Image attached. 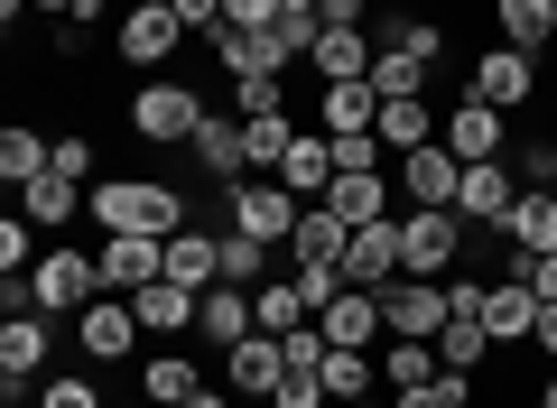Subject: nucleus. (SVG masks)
Here are the masks:
<instances>
[{
    "label": "nucleus",
    "instance_id": "8",
    "mask_svg": "<svg viewBox=\"0 0 557 408\" xmlns=\"http://www.w3.org/2000/svg\"><path fill=\"white\" fill-rule=\"evenodd\" d=\"M446 316H456V288H446V279H409V270H399L391 288H381V325H391V334H418V344H437Z\"/></svg>",
    "mask_w": 557,
    "mask_h": 408
},
{
    "label": "nucleus",
    "instance_id": "2",
    "mask_svg": "<svg viewBox=\"0 0 557 408\" xmlns=\"http://www.w3.org/2000/svg\"><path fill=\"white\" fill-rule=\"evenodd\" d=\"M205 112H214V102L186 75H139L131 84V139H149V149H186V139L205 131Z\"/></svg>",
    "mask_w": 557,
    "mask_h": 408
},
{
    "label": "nucleus",
    "instance_id": "26",
    "mask_svg": "<svg viewBox=\"0 0 557 408\" xmlns=\"http://www.w3.org/2000/svg\"><path fill=\"white\" fill-rule=\"evenodd\" d=\"M483 325H493L502 353H520V344H530V325H539V297L520 288V279H483Z\"/></svg>",
    "mask_w": 557,
    "mask_h": 408
},
{
    "label": "nucleus",
    "instance_id": "49",
    "mask_svg": "<svg viewBox=\"0 0 557 408\" xmlns=\"http://www.w3.org/2000/svg\"><path fill=\"white\" fill-rule=\"evenodd\" d=\"M391 408H446V399H437V381H428V390H391Z\"/></svg>",
    "mask_w": 557,
    "mask_h": 408
},
{
    "label": "nucleus",
    "instance_id": "17",
    "mask_svg": "<svg viewBox=\"0 0 557 408\" xmlns=\"http://www.w3.org/2000/svg\"><path fill=\"white\" fill-rule=\"evenodd\" d=\"M399 270H409V260H399V214H391V223H362L354 251H344V288H372V297H381Z\"/></svg>",
    "mask_w": 557,
    "mask_h": 408
},
{
    "label": "nucleus",
    "instance_id": "46",
    "mask_svg": "<svg viewBox=\"0 0 557 408\" xmlns=\"http://www.w3.org/2000/svg\"><path fill=\"white\" fill-rule=\"evenodd\" d=\"M168 10L186 20V38H214V28H223V0H168Z\"/></svg>",
    "mask_w": 557,
    "mask_h": 408
},
{
    "label": "nucleus",
    "instance_id": "24",
    "mask_svg": "<svg viewBox=\"0 0 557 408\" xmlns=\"http://www.w3.org/2000/svg\"><path fill=\"white\" fill-rule=\"evenodd\" d=\"M372 131H381V149H391V168H399L409 149H428V139L446 131V112H437L428 94H409V102H381V121H372Z\"/></svg>",
    "mask_w": 557,
    "mask_h": 408
},
{
    "label": "nucleus",
    "instance_id": "9",
    "mask_svg": "<svg viewBox=\"0 0 557 408\" xmlns=\"http://www.w3.org/2000/svg\"><path fill=\"white\" fill-rule=\"evenodd\" d=\"M446 149H456L465 158V168H483V158H511V112H493V102H474V94H456V102H446Z\"/></svg>",
    "mask_w": 557,
    "mask_h": 408
},
{
    "label": "nucleus",
    "instance_id": "29",
    "mask_svg": "<svg viewBox=\"0 0 557 408\" xmlns=\"http://www.w3.org/2000/svg\"><path fill=\"white\" fill-rule=\"evenodd\" d=\"M372 362H381V381H391V390H428V381H437V344H418V334H381V344H372Z\"/></svg>",
    "mask_w": 557,
    "mask_h": 408
},
{
    "label": "nucleus",
    "instance_id": "50",
    "mask_svg": "<svg viewBox=\"0 0 557 408\" xmlns=\"http://www.w3.org/2000/svg\"><path fill=\"white\" fill-rule=\"evenodd\" d=\"M186 408H242V399H233V390H223V381H205V390H196V399H186Z\"/></svg>",
    "mask_w": 557,
    "mask_h": 408
},
{
    "label": "nucleus",
    "instance_id": "42",
    "mask_svg": "<svg viewBox=\"0 0 557 408\" xmlns=\"http://www.w3.org/2000/svg\"><path fill=\"white\" fill-rule=\"evenodd\" d=\"M20 270H38V223L10 214V223H0V279H20Z\"/></svg>",
    "mask_w": 557,
    "mask_h": 408
},
{
    "label": "nucleus",
    "instance_id": "45",
    "mask_svg": "<svg viewBox=\"0 0 557 408\" xmlns=\"http://www.w3.org/2000/svg\"><path fill=\"white\" fill-rule=\"evenodd\" d=\"M317 20H325V28H372L381 0H317Z\"/></svg>",
    "mask_w": 557,
    "mask_h": 408
},
{
    "label": "nucleus",
    "instance_id": "39",
    "mask_svg": "<svg viewBox=\"0 0 557 408\" xmlns=\"http://www.w3.org/2000/svg\"><path fill=\"white\" fill-rule=\"evenodd\" d=\"M233 112H242V121H270V112H298V102H288V75H233Z\"/></svg>",
    "mask_w": 557,
    "mask_h": 408
},
{
    "label": "nucleus",
    "instance_id": "31",
    "mask_svg": "<svg viewBox=\"0 0 557 408\" xmlns=\"http://www.w3.org/2000/svg\"><path fill=\"white\" fill-rule=\"evenodd\" d=\"M502 242H511V251H557V186L520 195L511 214H502Z\"/></svg>",
    "mask_w": 557,
    "mask_h": 408
},
{
    "label": "nucleus",
    "instance_id": "16",
    "mask_svg": "<svg viewBox=\"0 0 557 408\" xmlns=\"http://www.w3.org/2000/svg\"><path fill=\"white\" fill-rule=\"evenodd\" d=\"M131 307H139V325L159 334V344H186V334H196V316H205V288H186V279H149Z\"/></svg>",
    "mask_w": 557,
    "mask_h": 408
},
{
    "label": "nucleus",
    "instance_id": "12",
    "mask_svg": "<svg viewBox=\"0 0 557 408\" xmlns=\"http://www.w3.org/2000/svg\"><path fill=\"white\" fill-rule=\"evenodd\" d=\"M94 260H102V297H139L149 279H168V242L149 233H102Z\"/></svg>",
    "mask_w": 557,
    "mask_h": 408
},
{
    "label": "nucleus",
    "instance_id": "4",
    "mask_svg": "<svg viewBox=\"0 0 557 408\" xmlns=\"http://www.w3.org/2000/svg\"><path fill=\"white\" fill-rule=\"evenodd\" d=\"M94 297H102V260L75 251V242H47L38 270H28V307L38 316H84Z\"/></svg>",
    "mask_w": 557,
    "mask_h": 408
},
{
    "label": "nucleus",
    "instance_id": "43",
    "mask_svg": "<svg viewBox=\"0 0 557 408\" xmlns=\"http://www.w3.org/2000/svg\"><path fill=\"white\" fill-rule=\"evenodd\" d=\"M270 408H335V399H325V371H298V362H288V381L270 390Z\"/></svg>",
    "mask_w": 557,
    "mask_h": 408
},
{
    "label": "nucleus",
    "instance_id": "41",
    "mask_svg": "<svg viewBox=\"0 0 557 408\" xmlns=\"http://www.w3.org/2000/svg\"><path fill=\"white\" fill-rule=\"evenodd\" d=\"M57 176H75V186H102V158H94V131H57Z\"/></svg>",
    "mask_w": 557,
    "mask_h": 408
},
{
    "label": "nucleus",
    "instance_id": "27",
    "mask_svg": "<svg viewBox=\"0 0 557 408\" xmlns=\"http://www.w3.org/2000/svg\"><path fill=\"white\" fill-rule=\"evenodd\" d=\"M493 28H502V47H520V57H548L557 47V0H493Z\"/></svg>",
    "mask_w": 557,
    "mask_h": 408
},
{
    "label": "nucleus",
    "instance_id": "22",
    "mask_svg": "<svg viewBox=\"0 0 557 408\" xmlns=\"http://www.w3.org/2000/svg\"><path fill=\"white\" fill-rule=\"evenodd\" d=\"M278 186H288V195H307V205H317V195L335 186V139H325L317 121H307V131L288 139V158H278Z\"/></svg>",
    "mask_w": 557,
    "mask_h": 408
},
{
    "label": "nucleus",
    "instance_id": "34",
    "mask_svg": "<svg viewBox=\"0 0 557 408\" xmlns=\"http://www.w3.org/2000/svg\"><path fill=\"white\" fill-rule=\"evenodd\" d=\"M251 316H260V334H298V325H317V307H307L298 279H260V288H251Z\"/></svg>",
    "mask_w": 557,
    "mask_h": 408
},
{
    "label": "nucleus",
    "instance_id": "7",
    "mask_svg": "<svg viewBox=\"0 0 557 408\" xmlns=\"http://www.w3.org/2000/svg\"><path fill=\"white\" fill-rule=\"evenodd\" d=\"M456 94L493 102V112H520V102H539V57H520V47H502V38H493L483 57H465Z\"/></svg>",
    "mask_w": 557,
    "mask_h": 408
},
{
    "label": "nucleus",
    "instance_id": "1",
    "mask_svg": "<svg viewBox=\"0 0 557 408\" xmlns=\"http://www.w3.org/2000/svg\"><path fill=\"white\" fill-rule=\"evenodd\" d=\"M196 223L177 176H102L94 186V233H149V242H177Z\"/></svg>",
    "mask_w": 557,
    "mask_h": 408
},
{
    "label": "nucleus",
    "instance_id": "35",
    "mask_svg": "<svg viewBox=\"0 0 557 408\" xmlns=\"http://www.w3.org/2000/svg\"><path fill=\"white\" fill-rule=\"evenodd\" d=\"M381 94L372 84H317V131H372Z\"/></svg>",
    "mask_w": 557,
    "mask_h": 408
},
{
    "label": "nucleus",
    "instance_id": "37",
    "mask_svg": "<svg viewBox=\"0 0 557 408\" xmlns=\"http://www.w3.org/2000/svg\"><path fill=\"white\" fill-rule=\"evenodd\" d=\"M28 408H112V399H102V371H47Z\"/></svg>",
    "mask_w": 557,
    "mask_h": 408
},
{
    "label": "nucleus",
    "instance_id": "40",
    "mask_svg": "<svg viewBox=\"0 0 557 408\" xmlns=\"http://www.w3.org/2000/svg\"><path fill=\"white\" fill-rule=\"evenodd\" d=\"M511 176H520V195L557 186V139H511Z\"/></svg>",
    "mask_w": 557,
    "mask_h": 408
},
{
    "label": "nucleus",
    "instance_id": "19",
    "mask_svg": "<svg viewBox=\"0 0 557 408\" xmlns=\"http://www.w3.org/2000/svg\"><path fill=\"white\" fill-rule=\"evenodd\" d=\"M520 205V176H511V158H483V168H465V195H456V214L474 223V233H493L502 214Z\"/></svg>",
    "mask_w": 557,
    "mask_h": 408
},
{
    "label": "nucleus",
    "instance_id": "3",
    "mask_svg": "<svg viewBox=\"0 0 557 408\" xmlns=\"http://www.w3.org/2000/svg\"><path fill=\"white\" fill-rule=\"evenodd\" d=\"M168 57H186V20L168 0H131L112 20V65H131V75H177Z\"/></svg>",
    "mask_w": 557,
    "mask_h": 408
},
{
    "label": "nucleus",
    "instance_id": "15",
    "mask_svg": "<svg viewBox=\"0 0 557 408\" xmlns=\"http://www.w3.org/2000/svg\"><path fill=\"white\" fill-rule=\"evenodd\" d=\"M344 251H354V223H344V214H325V205H307V214H298V233H288V270H298V279L344 270Z\"/></svg>",
    "mask_w": 557,
    "mask_h": 408
},
{
    "label": "nucleus",
    "instance_id": "53",
    "mask_svg": "<svg viewBox=\"0 0 557 408\" xmlns=\"http://www.w3.org/2000/svg\"><path fill=\"white\" fill-rule=\"evenodd\" d=\"M38 10H47V20H65V10H75V0H38Z\"/></svg>",
    "mask_w": 557,
    "mask_h": 408
},
{
    "label": "nucleus",
    "instance_id": "21",
    "mask_svg": "<svg viewBox=\"0 0 557 408\" xmlns=\"http://www.w3.org/2000/svg\"><path fill=\"white\" fill-rule=\"evenodd\" d=\"M317 334H325V344H344V353H372L391 325H381V297H372V288H344L335 307L317 316Z\"/></svg>",
    "mask_w": 557,
    "mask_h": 408
},
{
    "label": "nucleus",
    "instance_id": "51",
    "mask_svg": "<svg viewBox=\"0 0 557 408\" xmlns=\"http://www.w3.org/2000/svg\"><path fill=\"white\" fill-rule=\"evenodd\" d=\"M278 20H317V0H278Z\"/></svg>",
    "mask_w": 557,
    "mask_h": 408
},
{
    "label": "nucleus",
    "instance_id": "47",
    "mask_svg": "<svg viewBox=\"0 0 557 408\" xmlns=\"http://www.w3.org/2000/svg\"><path fill=\"white\" fill-rule=\"evenodd\" d=\"M65 20H84V28H102V20H121V0H75Z\"/></svg>",
    "mask_w": 557,
    "mask_h": 408
},
{
    "label": "nucleus",
    "instance_id": "18",
    "mask_svg": "<svg viewBox=\"0 0 557 408\" xmlns=\"http://www.w3.org/2000/svg\"><path fill=\"white\" fill-rule=\"evenodd\" d=\"M186 158H196V176H214V186L251 176V149H242V112H205V131L186 139Z\"/></svg>",
    "mask_w": 557,
    "mask_h": 408
},
{
    "label": "nucleus",
    "instance_id": "25",
    "mask_svg": "<svg viewBox=\"0 0 557 408\" xmlns=\"http://www.w3.org/2000/svg\"><path fill=\"white\" fill-rule=\"evenodd\" d=\"M196 390H205V371L186 362L177 344H159V353H139V399H149V408H186V399H196Z\"/></svg>",
    "mask_w": 557,
    "mask_h": 408
},
{
    "label": "nucleus",
    "instance_id": "48",
    "mask_svg": "<svg viewBox=\"0 0 557 408\" xmlns=\"http://www.w3.org/2000/svg\"><path fill=\"white\" fill-rule=\"evenodd\" d=\"M530 344H539V353H548V362H557V307H539V325H530Z\"/></svg>",
    "mask_w": 557,
    "mask_h": 408
},
{
    "label": "nucleus",
    "instance_id": "6",
    "mask_svg": "<svg viewBox=\"0 0 557 408\" xmlns=\"http://www.w3.org/2000/svg\"><path fill=\"white\" fill-rule=\"evenodd\" d=\"M223 214H233V233L288 251V233H298V214H307V195H288L278 176H233V186H223Z\"/></svg>",
    "mask_w": 557,
    "mask_h": 408
},
{
    "label": "nucleus",
    "instance_id": "10",
    "mask_svg": "<svg viewBox=\"0 0 557 408\" xmlns=\"http://www.w3.org/2000/svg\"><path fill=\"white\" fill-rule=\"evenodd\" d=\"M75 334H84V353H94V371L139 362V344H149V325H139V307H131V297H94V307L75 316Z\"/></svg>",
    "mask_w": 557,
    "mask_h": 408
},
{
    "label": "nucleus",
    "instance_id": "33",
    "mask_svg": "<svg viewBox=\"0 0 557 408\" xmlns=\"http://www.w3.org/2000/svg\"><path fill=\"white\" fill-rule=\"evenodd\" d=\"M47 168H57V139L28 131V121H10V131H0V176H10V186H38Z\"/></svg>",
    "mask_w": 557,
    "mask_h": 408
},
{
    "label": "nucleus",
    "instance_id": "11",
    "mask_svg": "<svg viewBox=\"0 0 557 408\" xmlns=\"http://www.w3.org/2000/svg\"><path fill=\"white\" fill-rule=\"evenodd\" d=\"M391 186H399V205H446L456 214V195H465V158L446 149V139H428V149H409L391 168Z\"/></svg>",
    "mask_w": 557,
    "mask_h": 408
},
{
    "label": "nucleus",
    "instance_id": "5",
    "mask_svg": "<svg viewBox=\"0 0 557 408\" xmlns=\"http://www.w3.org/2000/svg\"><path fill=\"white\" fill-rule=\"evenodd\" d=\"M465 214H446V205H409L399 214V260H409V279H456L465 270Z\"/></svg>",
    "mask_w": 557,
    "mask_h": 408
},
{
    "label": "nucleus",
    "instance_id": "38",
    "mask_svg": "<svg viewBox=\"0 0 557 408\" xmlns=\"http://www.w3.org/2000/svg\"><path fill=\"white\" fill-rule=\"evenodd\" d=\"M260 279H270V242H251V233L223 223V288H260Z\"/></svg>",
    "mask_w": 557,
    "mask_h": 408
},
{
    "label": "nucleus",
    "instance_id": "32",
    "mask_svg": "<svg viewBox=\"0 0 557 408\" xmlns=\"http://www.w3.org/2000/svg\"><path fill=\"white\" fill-rule=\"evenodd\" d=\"M317 371H325V399H335V408H362L381 390V362H372V353H344V344H325Z\"/></svg>",
    "mask_w": 557,
    "mask_h": 408
},
{
    "label": "nucleus",
    "instance_id": "28",
    "mask_svg": "<svg viewBox=\"0 0 557 408\" xmlns=\"http://www.w3.org/2000/svg\"><path fill=\"white\" fill-rule=\"evenodd\" d=\"M251 325H260V316H251V288H205V316H196V344H205V353H233Z\"/></svg>",
    "mask_w": 557,
    "mask_h": 408
},
{
    "label": "nucleus",
    "instance_id": "44",
    "mask_svg": "<svg viewBox=\"0 0 557 408\" xmlns=\"http://www.w3.org/2000/svg\"><path fill=\"white\" fill-rule=\"evenodd\" d=\"M223 28H242V38H260V28H278V0H223Z\"/></svg>",
    "mask_w": 557,
    "mask_h": 408
},
{
    "label": "nucleus",
    "instance_id": "52",
    "mask_svg": "<svg viewBox=\"0 0 557 408\" xmlns=\"http://www.w3.org/2000/svg\"><path fill=\"white\" fill-rule=\"evenodd\" d=\"M539 408H557V371H548V381H539Z\"/></svg>",
    "mask_w": 557,
    "mask_h": 408
},
{
    "label": "nucleus",
    "instance_id": "13",
    "mask_svg": "<svg viewBox=\"0 0 557 408\" xmlns=\"http://www.w3.org/2000/svg\"><path fill=\"white\" fill-rule=\"evenodd\" d=\"M288 381V344H278V334H242L233 353H223V390H233V399H270V390Z\"/></svg>",
    "mask_w": 557,
    "mask_h": 408
},
{
    "label": "nucleus",
    "instance_id": "36",
    "mask_svg": "<svg viewBox=\"0 0 557 408\" xmlns=\"http://www.w3.org/2000/svg\"><path fill=\"white\" fill-rule=\"evenodd\" d=\"M437 84V65H418V57H399V47H381V65H372V94L381 102H409V94H428Z\"/></svg>",
    "mask_w": 557,
    "mask_h": 408
},
{
    "label": "nucleus",
    "instance_id": "23",
    "mask_svg": "<svg viewBox=\"0 0 557 408\" xmlns=\"http://www.w3.org/2000/svg\"><path fill=\"white\" fill-rule=\"evenodd\" d=\"M20 214L38 223V233H65L75 214H94V186H75V176H57V168H47L38 186H20Z\"/></svg>",
    "mask_w": 557,
    "mask_h": 408
},
{
    "label": "nucleus",
    "instance_id": "54",
    "mask_svg": "<svg viewBox=\"0 0 557 408\" xmlns=\"http://www.w3.org/2000/svg\"><path fill=\"white\" fill-rule=\"evenodd\" d=\"M112 408H149V399H112Z\"/></svg>",
    "mask_w": 557,
    "mask_h": 408
},
{
    "label": "nucleus",
    "instance_id": "30",
    "mask_svg": "<svg viewBox=\"0 0 557 408\" xmlns=\"http://www.w3.org/2000/svg\"><path fill=\"white\" fill-rule=\"evenodd\" d=\"M168 279H186V288H223V233L186 223V233L168 242Z\"/></svg>",
    "mask_w": 557,
    "mask_h": 408
},
{
    "label": "nucleus",
    "instance_id": "20",
    "mask_svg": "<svg viewBox=\"0 0 557 408\" xmlns=\"http://www.w3.org/2000/svg\"><path fill=\"white\" fill-rule=\"evenodd\" d=\"M325 214H344L362 233V223H391V205H399V186H391V168H372V176H335V186L317 195Z\"/></svg>",
    "mask_w": 557,
    "mask_h": 408
},
{
    "label": "nucleus",
    "instance_id": "14",
    "mask_svg": "<svg viewBox=\"0 0 557 408\" xmlns=\"http://www.w3.org/2000/svg\"><path fill=\"white\" fill-rule=\"evenodd\" d=\"M372 65H381L372 28H317V47H307V75L317 84H372Z\"/></svg>",
    "mask_w": 557,
    "mask_h": 408
}]
</instances>
